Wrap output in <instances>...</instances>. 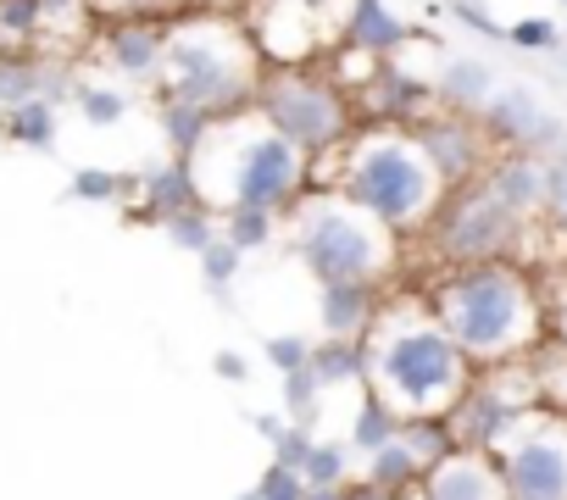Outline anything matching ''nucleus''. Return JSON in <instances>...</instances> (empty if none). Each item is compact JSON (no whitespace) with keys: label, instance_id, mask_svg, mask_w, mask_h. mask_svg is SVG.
Returning a JSON list of instances; mask_svg holds the SVG:
<instances>
[{"label":"nucleus","instance_id":"f257e3e1","mask_svg":"<svg viewBox=\"0 0 567 500\" xmlns=\"http://www.w3.org/2000/svg\"><path fill=\"white\" fill-rule=\"evenodd\" d=\"M362 351H368L362 389H373L401 423L406 417H445L462 400V389L473 384V367L462 362L451 334L434 323V312L417 301L379 306Z\"/></svg>","mask_w":567,"mask_h":500},{"label":"nucleus","instance_id":"f03ea898","mask_svg":"<svg viewBox=\"0 0 567 500\" xmlns=\"http://www.w3.org/2000/svg\"><path fill=\"white\" fill-rule=\"evenodd\" d=\"M429 312L451 334L467 367H512L517 356L534 351L545 329L539 295L512 262H478L445 273Z\"/></svg>","mask_w":567,"mask_h":500},{"label":"nucleus","instance_id":"7ed1b4c3","mask_svg":"<svg viewBox=\"0 0 567 500\" xmlns=\"http://www.w3.org/2000/svg\"><path fill=\"white\" fill-rule=\"evenodd\" d=\"M189 173L206 206L223 195L228 206H261L284 217L307 195L312 162L296 145H284L272 128H261L250 112H239L206 134V145L189 156Z\"/></svg>","mask_w":567,"mask_h":500},{"label":"nucleus","instance_id":"20e7f679","mask_svg":"<svg viewBox=\"0 0 567 500\" xmlns=\"http://www.w3.org/2000/svg\"><path fill=\"white\" fill-rule=\"evenodd\" d=\"M256 79H261V56L250 45V29H239L234 18H200L167 29L156 101H184L223 123L250 112Z\"/></svg>","mask_w":567,"mask_h":500},{"label":"nucleus","instance_id":"39448f33","mask_svg":"<svg viewBox=\"0 0 567 500\" xmlns=\"http://www.w3.org/2000/svg\"><path fill=\"white\" fill-rule=\"evenodd\" d=\"M440 178L429 173L423 150L412 145L406 128H362L346 139V167H340V200L373 217L390 233L429 228L440 206Z\"/></svg>","mask_w":567,"mask_h":500},{"label":"nucleus","instance_id":"423d86ee","mask_svg":"<svg viewBox=\"0 0 567 500\" xmlns=\"http://www.w3.org/2000/svg\"><path fill=\"white\" fill-rule=\"evenodd\" d=\"M290 211H296L290 250L318 284H379L384 279L390 244H395L390 228H379L340 195H312V200H296Z\"/></svg>","mask_w":567,"mask_h":500},{"label":"nucleus","instance_id":"0eeeda50","mask_svg":"<svg viewBox=\"0 0 567 500\" xmlns=\"http://www.w3.org/2000/svg\"><path fill=\"white\" fill-rule=\"evenodd\" d=\"M250 117L272 128L284 145H296L301 156H329L351 139V95L340 79L318 67H272L256 79Z\"/></svg>","mask_w":567,"mask_h":500},{"label":"nucleus","instance_id":"6e6552de","mask_svg":"<svg viewBox=\"0 0 567 500\" xmlns=\"http://www.w3.org/2000/svg\"><path fill=\"white\" fill-rule=\"evenodd\" d=\"M434 244H440V257L456 262V268H478V262H506V250L523 239V217H512L478 178L462 184V189H445L434 217Z\"/></svg>","mask_w":567,"mask_h":500},{"label":"nucleus","instance_id":"1a4fd4ad","mask_svg":"<svg viewBox=\"0 0 567 500\" xmlns=\"http://www.w3.org/2000/svg\"><path fill=\"white\" fill-rule=\"evenodd\" d=\"M489 461L506 500H567V417L523 412Z\"/></svg>","mask_w":567,"mask_h":500},{"label":"nucleus","instance_id":"9d476101","mask_svg":"<svg viewBox=\"0 0 567 500\" xmlns=\"http://www.w3.org/2000/svg\"><path fill=\"white\" fill-rule=\"evenodd\" d=\"M412 145L423 150L429 173L440 178V189H462L484 173L489 162V139L478 128V117H462V112H440V117H417L412 128Z\"/></svg>","mask_w":567,"mask_h":500},{"label":"nucleus","instance_id":"9b49d317","mask_svg":"<svg viewBox=\"0 0 567 500\" xmlns=\"http://www.w3.org/2000/svg\"><path fill=\"white\" fill-rule=\"evenodd\" d=\"M528 400H534V389H506V378H478V384H467L462 400L445 412V428H451L456 450L489 456V450L506 439V428L528 412Z\"/></svg>","mask_w":567,"mask_h":500},{"label":"nucleus","instance_id":"f8f14e48","mask_svg":"<svg viewBox=\"0 0 567 500\" xmlns=\"http://www.w3.org/2000/svg\"><path fill=\"white\" fill-rule=\"evenodd\" d=\"M478 128H484V139H495L506 150H523V156H539V150L561 145V123L528 90H495L478 112Z\"/></svg>","mask_w":567,"mask_h":500},{"label":"nucleus","instance_id":"ddd939ff","mask_svg":"<svg viewBox=\"0 0 567 500\" xmlns=\"http://www.w3.org/2000/svg\"><path fill=\"white\" fill-rule=\"evenodd\" d=\"M567 167H545L539 156H523V150H506V156H489V167L478 173V184L512 211V217H539L550 206V195L561 189Z\"/></svg>","mask_w":567,"mask_h":500},{"label":"nucleus","instance_id":"4468645a","mask_svg":"<svg viewBox=\"0 0 567 500\" xmlns=\"http://www.w3.org/2000/svg\"><path fill=\"white\" fill-rule=\"evenodd\" d=\"M434 84H423L412 67L401 62H373L362 73V112L379 123V128H412L429 106Z\"/></svg>","mask_w":567,"mask_h":500},{"label":"nucleus","instance_id":"2eb2a0df","mask_svg":"<svg viewBox=\"0 0 567 500\" xmlns=\"http://www.w3.org/2000/svg\"><path fill=\"white\" fill-rule=\"evenodd\" d=\"M162 51H167V23H156V18H123V23L101 29V56L128 84H156Z\"/></svg>","mask_w":567,"mask_h":500},{"label":"nucleus","instance_id":"dca6fc26","mask_svg":"<svg viewBox=\"0 0 567 500\" xmlns=\"http://www.w3.org/2000/svg\"><path fill=\"white\" fill-rule=\"evenodd\" d=\"M340 40L368 56V62H390L412 45V29L384 7V0H346V12H340Z\"/></svg>","mask_w":567,"mask_h":500},{"label":"nucleus","instance_id":"f3484780","mask_svg":"<svg viewBox=\"0 0 567 500\" xmlns=\"http://www.w3.org/2000/svg\"><path fill=\"white\" fill-rule=\"evenodd\" d=\"M134 189H140V206H134V222H167V217H178V211H189V206H206L200 200V189H195V173H189V162H178V156H167V162H151L140 178H134Z\"/></svg>","mask_w":567,"mask_h":500},{"label":"nucleus","instance_id":"a211bd4d","mask_svg":"<svg viewBox=\"0 0 567 500\" xmlns=\"http://www.w3.org/2000/svg\"><path fill=\"white\" fill-rule=\"evenodd\" d=\"M417 494H429V500H506L501 478H495V461L478 456V450H451L445 461H434L423 472Z\"/></svg>","mask_w":567,"mask_h":500},{"label":"nucleus","instance_id":"6ab92c4d","mask_svg":"<svg viewBox=\"0 0 567 500\" xmlns=\"http://www.w3.org/2000/svg\"><path fill=\"white\" fill-rule=\"evenodd\" d=\"M373 317H379V284H323L318 290L323 340H368Z\"/></svg>","mask_w":567,"mask_h":500},{"label":"nucleus","instance_id":"aec40b11","mask_svg":"<svg viewBox=\"0 0 567 500\" xmlns=\"http://www.w3.org/2000/svg\"><path fill=\"white\" fill-rule=\"evenodd\" d=\"M434 95L445 101V112L478 117V112H484V101L495 95V67H484V62L462 56V62H451V67L434 79Z\"/></svg>","mask_w":567,"mask_h":500},{"label":"nucleus","instance_id":"412c9836","mask_svg":"<svg viewBox=\"0 0 567 500\" xmlns=\"http://www.w3.org/2000/svg\"><path fill=\"white\" fill-rule=\"evenodd\" d=\"M307 373H312L323 389H351V384H368V351H362V340H312Z\"/></svg>","mask_w":567,"mask_h":500},{"label":"nucleus","instance_id":"4be33fe9","mask_svg":"<svg viewBox=\"0 0 567 500\" xmlns=\"http://www.w3.org/2000/svg\"><path fill=\"white\" fill-rule=\"evenodd\" d=\"M40 18H45V45H40V51L73 62V45L90 40L95 7H90V0H40Z\"/></svg>","mask_w":567,"mask_h":500},{"label":"nucleus","instance_id":"5701e85b","mask_svg":"<svg viewBox=\"0 0 567 500\" xmlns=\"http://www.w3.org/2000/svg\"><path fill=\"white\" fill-rule=\"evenodd\" d=\"M217 239L234 244L239 257H250V250H267V244L278 239V211H261V206H223Z\"/></svg>","mask_w":567,"mask_h":500},{"label":"nucleus","instance_id":"b1692460","mask_svg":"<svg viewBox=\"0 0 567 500\" xmlns=\"http://www.w3.org/2000/svg\"><path fill=\"white\" fill-rule=\"evenodd\" d=\"M0 134H7L12 145H23V150H51L56 134H62V112L45 106V101L12 106V112H0Z\"/></svg>","mask_w":567,"mask_h":500},{"label":"nucleus","instance_id":"393cba45","mask_svg":"<svg viewBox=\"0 0 567 500\" xmlns=\"http://www.w3.org/2000/svg\"><path fill=\"white\" fill-rule=\"evenodd\" d=\"M156 123H162V134H167L178 162H189L206 145V134L217 128V117H206L200 106H184V101H156Z\"/></svg>","mask_w":567,"mask_h":500},{"label":"nucleus","instance_id":"a878e982","mask_svg":"<svg viewBox=\"0 0 567 500\" xmlns=\"http://www.w3.org/2000/svg\"><path fill=\"white\" fill-rule=\"evenodd\" d=\"M368 483H379V489H390V494H417L423 489V467H417V456L401 445V439H390V445H379L373 456H368V472H362Z\"/></svg>","mask_w":567,"mask_h":500},{"label":"nucleus","instance_id":"bb28decb","mask_svg":"<svg viewBox=\"0 0 567 500\" xmlns=\"http://www.w3.org/2000/svg\"><path fill=\"white\" fill-rule=\"evenodd\" d=\"M45 45L40 0H0V56H29Z\"/></svg>","mask_w":567,"mask_h":500},{"label":"nucleus","instance_id":"cd10ccee","mask_svg":"<svg viewBox=\"0 0 567 500\" xmlns=\"http://www.w3.org/2000/svg\"><path fill=\"white\" fill-rule=\"evenodd\" d=\"M45 62L51 51H29V56H0V112L29 106L45 90Z\"/></svg>","mask_w":567,"mask_h":500},{"label":"nucleus","instance_id":"c85d7f7f","mask_svg":"<svg viewBox=\"0 0 567 500\" xmlns=\"http://www.w3.org/2000/svg\"><path fill=\"white\" fill-rule=\"evenodd\" d=\"M73 106H79V117L90 123V128H117L123 117H128V90L123 84H101V79H79V95H73Z\"/></svg>","mask_w":567,"mask_h":500},{"label":"nucleus","instance_id":"c756f323","mask_svg":"<svg viewBox=\"0 0 567 500\" xmlns=\"http://www.w3.org/2000/svg\"><path fill=\"white\" fill-rule=\"evenodd\" d=\"M401 434V417L373 395V389H362V400H357V417H351V450H362V456H373L379 445H390Z\"/></svg>","mask_w":567,"mask_h":500},{"label":"nucleus","instance_id":"7c9ffc66","mask_svg":"<svg viewBox=\"0 0 567 500\" xmlns=\"http://www.w3.org/2000/svg\"><path fill=\"white\" fill-rule=\"evenodd\" d=\"M301 483L307 489H346L351 483V445L346 439H312V450L301 461Z\"/></svg>","mask_w":567,"mask_h":500},{"label":"nucleus","instance_id":"2f4dec72","mask_svg":"<svg viewBox=\"0 0 567 500\" xmlns=\"http://www.w3.org/2000/svg\"><path fill=\"white\" fill-rule=\"evenodd\" d=\"M412 456H417V467L429 472L434 461H445L451 450H456V439H451V428H445V417H406L401 423V434H395Z\"/></svg>","mask_w":567,"mask_h":500},{"label":"nucleus","instance_id":"473e14b6","mask_svg":"<svg viewBox=\"0 0 567 500\" xmlns=\"http://www.w3.org/2000/svg\"><path fill=\"white\" fill-rule=\"evenodd\" d=\"M162 233H167V244H173V250H189V257H200V250L217 239V211H212V206H189V211L167 217V222H162Z\"/></svg>","mask_w":567,"mask_h":500},{"label":"nucleus","instance_id":"72a5a7b5","mask_svg":"<svg viewBox=\"0 0 567 500\" xmlns=\"http://www.w3.org/2000/svg\"><path fill=\"white\" fill-rule=\"evenodd\" d=\"M128 189H134V178H123V173H112V167H79V173L68 178V195L84 200V206H117Z\"/></svg>","mask_w":567,"mask_h":500},{"label":"nucleus","instance_id":"f704fd0d","mask_svg":"<svg viewBox=\"0 0 567 500\" xmlns=\"http://www.w3.org/2000/svg\"><path fill=\"white\" fill-rule=\"evenodd\" d=\"M318 400H323V384L301 367V373H284V417L312 428L318 423Z\"/></svg>","mask_w":567,"mask_h":500},{"label":"nucleus","instance_id":"c9c22d12","mask_svg":"<svg viewBox=\"0 0 567 500\" xmlns=\"http://www.w3.org/2000/svg\"><path fill=\"white\" fill-rule=\"evenodd\" d=\"M239 250L234 244H223V239H212L206 250H200V279L217 290V295H228V284H234V273H239Z\"/></svg>","mask_w":567,"mask_h":500},{"label":"nucleus","instance_id":"e433bc0d","mask_svg":"<svg viewBox=\"0 0 567 500\" xmlns=\"http://www.w3.org/2000/svg\"><path fill=\"white\" fill-rule=\"evenodd\" d=\"M261 356H267V367H272L278 378H284V373H301L307 356H312V340H307V334H272Z\"/></svg>","mask_w":567,"mask_h":500},{"label":"nucleus","instance_id":"4c0bfd02","mask_svg":"<svg viewBox=\"0 0 567 500\" xmlns=\"http://www.w3.org/2000/svg\"><path fill=\"white\" fill-rule=\"evenodd\" d=\"M256 500H307V483H301V472L267 461L261 478H256Z\"/></svg>","mask_w":567,"mask_h":500},{"label":"nucleus","instance_id":"58836bf2","mask_svg":"<svg viewBox=\"0 0 567 500\" xmlns=\"http://www.w3.org/2000/svg\"><path fill=\"white\" fill-rule=\"evenodd\" d=\"M506 45H517V51H556V45H561V34H556V23H550V18H523V23H512V29H506Z\"/></svg>","mask_w":567,"mask_h":500},{"label":"nucleus","instance_id":"ea45409f","mask_svg":"<svg viewBox=\"0 0 567 500\" xmlns=\"http://www.w3.org/2000/svg\"><path fill=\"white\" fill-rule=\"evenodd\" d=\"M312 428H301V423H290V428H284L278 439H272V461L278 467H290V472H301V461H307V450H312Z\"/></svg>","mask_w":567,"mask_h":500},{"label":"nucleus","instance_id":"a19ab883","mask_svg":"<svg viewBox=\"0 0 567 500\" xmlns=\"http://www.w3.org/2000/svg\"><path fill=\"white\" fill-rule=\"evenodd\" d=\"M90 7H95V18L123 23V18H156V12L178 7V0H90Z\"/></svg>","mask_w":567,"mask_h":500},{"label":"nucleus","instance_id":"79ce46f5","mask_svg":"<svg viewBox=\"0 0 567 500\" xmlns=\"http://www.w3.org/2000/svg\"><path fill=\"white\" fill-rule=\"evenodd\" d=\"M451 12H456V18H462V23H467L473 34H484V40H506V29H501V23H495L489 12H478V7H473V0H456V7H451Z\"/></svg>","mask_w":567,"mask_h":500},{"label":"nucleus","instance_id":"37998d69","mask_svg":"<svg viewBox=\"0 0 567 500\" xmlns=\"http://www.w3.org/2000/svg\"><path fill=\"white\" fill-rule=\"evenodd\" d=\"M212 373H217L223 384H245V378H250V362H245L239 351H217V356H212Z\"/></svg>","mask_w":567,"mask_h":500},{"label":"nucleus","instance_id":"c03bdc74","mask_svg":"<svg viewBox=\"0 0 567 500\" xmlns=\"http://www.w3.org/2000/svg\"><path fill=\"white\" fill-rule=\"evenodd\" d=\"M550 323H556V340H561V351H567V279H561L556 295H550Z\"/></svg>","mask_w":567,"mask_h":500},{"label":"nucleus","instance_id":"a18cd8bd","mask_svg":"<svg viewBox=\"0 0 567 500\" xmlns=\"http://www.w3.org/2000/svg\"><path fill=\"white\" fill-rule=\"evenodd\" d=\"M346 500H401V494H390V489H379V483H368V478H351V483H346Z\"/></svg>","mask_w":567,"mask_h":500},{"label":"nucleus","instance_id":"49530a36","mask_svg":"<svg viewBox=\"0 0 567 500\" xmlns=\"http://www.w3.org/2000/svg\"><path fill=\"white\" fill-rule=\"evenodd\" d=\"M284 428H290V417H278V412H256V434H261L267 445H272Z\"/></svg>","mask_w":567,"mask_h":500},{"label":"nucleus","instance_id":"de8ad7c7","mask_svg":"<svg viewBox=\"0 0 567 500\" xmlns=\"http://www.w3.org/2000/svg\"><path fill=\"white\" fill-rule=\"evenodd\" d=\"M261 7H290V12H323L334 0H261Z\"/></svg>","mask_w":567,"mask_h":500},{"label":"nucleus","instance_id":"09e8293b","mask_svg":"<svg viewBox=\"0 0 567 500\" xmlns=\"http://www.w3.org/2000/svg\"><path fill=\"white\" fill-rule=\"evenodd\" d=\"M550 211H556V222H561V233H567V178H561V189L550 195Z\"/></svg>","mask_w":567,"mask_h":500},{"label":"nucleus","instance_id":"8fccbe9b","mask_svg":"<svg viewBox=\"0 0 567 500\" xmlns=\"http://www.w3.org/2000/svg\"><path fill=\"white\" fill-rule=\"evenodd\" d=\"M307 500H346V489H307Z\"/></svg>","mask_w":567,"mask_h":500},{"label":"nucleus","instance_id":"3c124183","mask_svg":"<svg viewBox=\"0 0 567 500\" xmlns=\"http://www.w3.org/2000/svg\"><path fill=\"white\" fill-rule=\"evenodd\" d=\"M239 500H256V489H245V494H239Z\"/></svg>","mask_w":567,"mask_h":500}]
</instances>
